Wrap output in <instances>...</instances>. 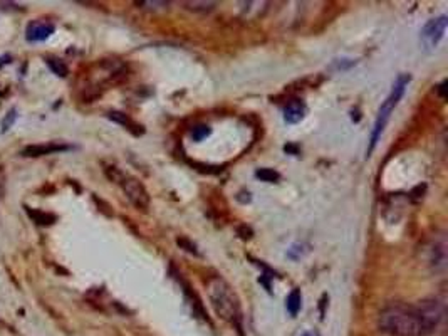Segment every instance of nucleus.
I'll return each mask as SVG.
<instances>
[{
	"mask_svg": "<svg viewBox=\"0 0 448 336\" xmlns=\"http://www.w3.org/2000/svg\"><path fill=\"white\" fill-rule=\"evenodd\" d=\"M379 328L390 336H428L438 328L434 313L420 301L416 306L394 304L383 309Z\"/></svg>",
	"mask_w": 448,
	"mask_h": 336,
	"instance_id": "1",
	"label": "nucleus"
},
{
	"mask_svg": "<svg viewBox=\"0 0 448 336\" xmlns=\"http://www.w3.org/2000/svg\"><path fill=\"white\" fill-rule=\"evenodd\" d=\"M207 291L208 298H210L212 308L215 309V313L222 320L229 321V323L237 324L240 328V320H242V311H240V300L235 294V291L232 289V286L225 279L212 278L210 281L207 282Z\"/></svg>",
	"mask_w": 448,
	"mask_h": 336,
	"instance_id": "2",
	"label": "nucleus"
},
{
	"mask_svg": "<svg viewBox=\"0 0 448 336\" xmlns=\"http://www.w3.org/2000/svg\"><path fill=\"white\" fill-rule=\"evenodd\" d=\"M410 79H412V78H410L408 74H401V76H398L396 81H394L393 88H391V93L388 94V98H386V100L383 101L381 108H379V111H378V116H376L373 131H371L370 146H368V157H370V155L373 153V150L376 148V145H378L379 138H381L383 131H385V126L390 122L391 113L394 111V108L398 107V103H400V100H401V98H403L405 89H406V86H408Z\"/></svg>",
	"mask_w": 448,
	"mask_h": 336,
	"instance_id": "3",
	"label": "nucleus"
},
{
	"mask_svg": "<svg viewBox=\"0 0 448 336\" xmlns=\"http://www.w3.org/2000/svg\"><path fill=\"white\" fill-rule=\"evenodd\" d=\"M121 187H123L124 194L133 205L138 210H146L150 207V194L145 188V185L139 182L135 177L124 175L123 180H121Z\"/></svg>",
	"mask_w": 448,
	"mask_h": 336,
	"instance_id": "4",
	"label": "nucleus"
},
{
	"mask_svg": "<svg viewBox=\"0 0 448 336\" xmlns=\"http://www.w3.org/2000/svg\"><path fill=\"white\" fill-rule=\"evenodd\" d=\"M448 25V17L440 16L436 19H432L427 25L421 31V43H423L425 47L435 49L440 44V41L445 37Z\"/></svg>",
	"mask_w": 448,
	"mask_h": 336,
	"instance_id": "5",
	"label": "nucleus"
},
{
	"mask_svg": "<svg viewBox=\"0 0 448 336\" xmlns=\"http://www.w3.org/2000/svg\"><path fill=\"white\" fill-rule=\"evenodd\" d=\"M56 27L51 22L44 21H32L25 29V36H27V41L30 43H41V41H45L47 37H51L54 34Z\"/></svg>",
	"mask_w": 448,
	"mask_h": 336,
	"instance_id": "6",
	"label": "nucleus"
},
{
	"mask_svg": "<svg viewBox=\"0 0 448 336\" xmlns=\"http://www.w3.org/2000/svg\"><path fill=\"white\" fill-rule=\"evenodd\" d=\"M430 264L435 271H445L447 267V240L445 237H440L430 249Z\"/></svg>",
	"mask_w": 448,
	"mask_h": 336,
	"instance_id": "7",
	"label": "nucleus"
},
{
	"mask_svg": "<svg viewBox=\"0 0 448 336\" xmlns=\"http://www.w3.org/2000/svg\"><path fill=\"white\" fill-rule=\"evenodd\" d=\"M69 150L67 145H58V143H49V145H30L25 146L22 150L21 155L22 157H43V155H49V153H56V152H66Z\"/></svg>",
	"mask_w": 448,
	"mask_h": 336,
	"instance_id": "8",
	"label": "nucleus"
},
{
	"mask_svg": "<svg viewBox=\"0 0 448 336\" xmlns=\"http://www.w3.org/2000/svg\"><path fill=\"white\" fill-rule=\"evenodd\" d=\"M304 115H306V104L301 100H294L284 108V122L287 124H298L302 122Z\"/></svg>",
	"mask_w": 448,
	"mask_h": 336,
	"instance_id": "9",
	"label": "nucleus"
},
{
	"mask_svg": "<svg viewBox=\"0 0 448 336\" xmlns=\"http://www.w3.org/2000/svg\"><path fill=\"white\" fill-rule=\"evenodd\" d=\"M108 118L113 120V122L117 123V124H123L126 130H130L133 135H142L143 133V126H139L138 123H135L133 120L130 118L128 115H124V113H120V111H109L108 113Z\"/></svg>",
	"mask_w": 448,
	"mask_h": 336,
	"instance_id": "10",
	"label": "nucleus"
},
{
	"mask_svg": "<svg viewBox=\"0 0 448 336\" xmlns=\"http://www.w3.org/2000/svg\"><path fill=\"white\" fill-rule=\"evenodd\" d=\"M301 306H302L301 291L292 289L291 294L287 296V300H286V308H287V311H289V315L298 316V313L301 311Z\"/></svg>",
	"mask_w": 448,
	"mask_h": 336,
	"instance_id": "11",
	"label": "nucleus"
},
{
	"mask_svg": "<svg viewBox=\"0 0 448 336\" xmlns=\"http://www.w3.org/2000/svg\"><path fill=\"white\" fill-rule=\"evenodd\" d=\"M25 212H27L29 217L39 225H52L56 221H58V217H56V215L41 212V210H32V209H29V207H25Z\"/></svg>",
	"mask_w": 448,
	"mask_h": 336,
	"instance_id": "12",
	"label": "nucleus"
},
{
	"mask_svg": "<svg viewBox=\"0 0 448 336\" xmlns=\"http://www.w3.org/2000/svg\"><path fill=\"white\" fill-rule=\"evenodd\" d=\"M45 63H47V66L51 67V71L54 74H58L59 78H66L67 74H69V69H67L66 63L60 61L58 58H47L45 59Z\"/></svg>",
	"mask_w": 448,
	"mask_h": 336,
	"instance_id": "13",
	"label": "nucleus"
},
{
	"mask_svg": "<svg viewBox=\"0 0 448 336\" xmlns=\"http://www.w3.org/2000/svg\"><path fill=\"white\" fill-rule=\"evenodd\" d=\"M256 177L260 180V182H267V183H276L279 182L280 179L279 172H276V170L272 168H259L256 172Z\"/></svg>",
	"mask_w": 448,
	"mask_h": 336,
	"instance_id": "14",
	"label": "nucleus"
},
{
	"mask_svg": "<svg viewBox=\"0 0 448 336\" xmlns=\"http://www.w3.org/2000/svg\"><path fill=\"white\" fill-rule=\"evenodd\" d=\"M307 252H309V245L307 244H294L289 251H287V258L292 260H299L304 258V254H307Z\"/></svg>",
	"mask_w": 448,
	"mask_h": 336,
	"instance_id": "15",
	"label": "nucleus"
},
{
	"mask_svg": "<svg viewBox=\"0 0 448 336\" xmlns=\"http://www.w3.org/2000/svg\"><path fill=\"white\" fill-rule=\"evenodd\" d=\"M185 7L188 10H195V12H207V10H212L215 7V2H185Z\"/></svg>",
	"mask_w": 448,
	"mask_h": 336,
	"instance_id": "16",
	"label": "nucleus"
},
{
	"mask_svg": "<svg viewBox=\"0 0 448 336\" xmlns=\"http://www.w3.org/2000/svg\"><path fill=\"white\" fill-rule=\"evenodd\" d=\"M210 133L212 130L207 126V124H199V126H195L192 130V138L195 139V142H202V139L207 138Z\"/></svg>",
	"mask_w": 448,
	"mask_h": 336,
	"instance_id": "17",
	"label": "nucleus"
},
{
	"mask_svg": "<svg viewBox=\"0 0 448 336\" xmlns=\"http://www.w3.org/2000/svg\"><path fill=\"white\" fill-rule=\"evenodd\" d=\"M104 173H106V177H108V179L115 183H121V180H123V177H124V173L121 172V170H117L116 167H106Z\"/></svg>",
	"mask_w": 448,
	"mask_h": 336,
	"instance_id": "18",
	"label": "nucleus"
},
{
	"mask_svg": "<svg viewBox=\"0 0 448 336\" xmlns=\"http://www.w3.org/2000/svg\"><path fill=\"white\" fill-rule=\"evenodd\" d=\"M136 5H142L145 7V9H165V7H168V2H163V0H146V2H136Z\"/></svg>",
	"mask_w": 448,
	"mask_h": 336,
	"instance_id": "19",
	"label": "nucleus"
},
{
	"mask_svg": "<svg viewBox=\"0 0 448 336\" xmlns=\"http://www.w3.org/2000/svg\"><path fill=\"white\" fill-rule=\"evenodd\" d=\"M15 118H17V111H15V109H10V111L7 113V116L3 118V122H2V131H3V133H5V131L9 130L10 126H12Z\"/></svg>",
	"mask_w": 448,
	"mask_h": 336,
	"instance_id": "20",
	"label": "nucleus"
},
{
	"mask_svg": "<svg viewBox=\"0 0 448 336\" xmlns=\"http://www.w3.org/2000/svg\"><path fill=\"white\" fill-rule=\"evenodd\" d=\"M177 243H178V245H180V247H183L185 251L190 252V254H195V256H199V251H197V245L190 243L188 239H178Z\"/></svg>",
	"mask_w": 448,
	"mask_h": 336,
	"instance_id": "21",
	"label": "nucleus"
},
{
	"mask_svg": "<svg viewBox=\"0 0 448 336\" xmlns=\"http://www.w3.org/2000/svg\"><path fill=\"white\" fill-rule=\"evenodd\" d=\"M238 234H242V239H250V237H252V230H250L249 227H245V225H244V227H240V229H238Z\"/></svg>",
	"mask_w": 448,
	"mask_h": 336,
	"instance_id": "22",
	"label": "nucleus"
},
{
	"mask_svg": "<svg viewBox=\"0 0 448 336\" xmlns=\"http://www.w3.org/2000/svg\"><path fill=\"white\" fill-rule=\"evenodd\" d=\"M284 152H286V153H292V155H298L299 153V148L295 145H286V146H284Z\"/></svg>",
	"mask_w": 448,
	"mask_h": 336,
	"instance_id": "23",
	"label": "nucleus"
}]
</instances>
